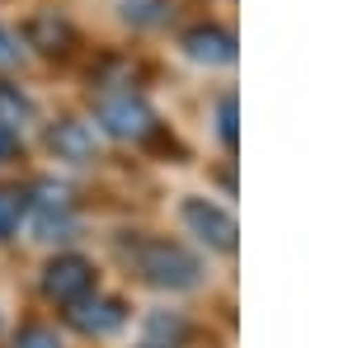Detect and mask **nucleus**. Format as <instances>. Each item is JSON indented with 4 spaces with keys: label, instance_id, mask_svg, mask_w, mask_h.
<instances>
[{
    "label": "nucleus",
    "instance_id": "2eb2a0df",
    "mask_svg": "<svg viewBox=\"0 0 353 348\" xmlns=\"http://www.w3.org/2000/svg\"><path fill=\"white\" fill-rule=\"evenodd\" d=\"M19 57H24V48H19V38H14L10 28L0 24V66H14Z\"/></svg>",
    "mask_w": 353,
    "mask_h": 348
},
{
    "label": "nucleus",
    "instance_id": "39448f33",
    "mask_svg": "<svg viewBox=\"0 0 353 348\" xmlns=\"http://www.w3.org/2000/svg\"><path fill=\"white\" fill-rule=\"evenodd\" d=\"M184 226H189L198 240L208 245V249H217V254H231L236 249V216L217 207V203H208V198H184Z\"/></svg>",
    "mask_w": 353,
    "mask_h": 348
},
{
    "label": "nucleus",
    "instance_id": "f8f14e48",
    "mask_svg": "<svg viewBox=\"0 0 353 348\" xmlns=\"http://www.w3.org/2000/svg\"><path fill=\"white\" fill-rule=\"evenodd\" d=\"M123 14L137 24H161L165 19V0H123Z\"/></svg>",
    "mask_w": 353,
    "mask_h": 348
},
{
    "label": "nucleus",
    "instance_id": "7ed1b4c3",
    "mask_svg": "<svg viewBox=\"0 0 353 348\" xmlns=\"http://www.w3.org/2000/svg\"><path fill=\"white\" fill-rule=\"evenodd\" d=\"M33 221V231L43 236V240H66L71 231H76V207H71V193L66 184H57V179H38V184L28 188V198L19 203Z\"/></svg>",
    "mask_w": 353,
    "mask_h": 348
},
{
    "label": "nucleus",
    "instance_id": "9d476101",
    "mask_svg": "<svg viewBox=\"0 0 353 348\" xmlns=\"http://www.w3.org/2000/svg\"><path fill=\"white\" fill-rule=\"evenodd\" d=\"M28 118H33V99H28V94L19 90V85L0 81V123L19 132V127H24Z\"/></svg>",
    "mask_w": 353,
    "mask_h": 348
},
{
    "label": "nucleus",
    "instance_id": "0eeeda50",
    "mask_svg": "<svg viewBox=\"0 0 353 348\" xmlns=\"http://www.w3.org/2000/svg\"><path fill=\"white\" fill-rule=\"evenodd\" d=\"M24 43L43 57H66L76 48V28L57 10H38V14H28V24H24Z\"/></svg>",
    "mask_w": 353,
    "mask_h": 348
},
{
    "label": "nucleus",
    "instance_id": "dca6fc26",
    "mask_svg": "<svg viewBox=\"0 0 353 348\" xmlns=\"http://www.w3.org/2000/svg\"><path fill=\"white\" fill-rule=\"evenodd\" d=\"M14 151H19V132H14V127H5V123H0V161H10V156H14Z\"/></svg>",
    "mask_w": 353,
    "mask_h": 348
},
{
    "label": "nucleus",
    "instance_id": "f3484780",
    "mask_svg": "<svg viewBox=\"0 0 353 348\" xmlns=\"http://www.w3.org/2000/svg\"><path fill=\"white\" fill-rule=\"evenodd\" d=\"M146 348H161V344H146Z\"/></svg>",
    "mask_w": 353,
    "mask_h": 348
},
{
    "label": "nucleus",
    "instance_id": "20e7f679",
    "mask_svg": "<svg viewBox=\"0 0 353 348\" xmlns=\"http://www.w3.org/2000/svg\"><path fill=\"white\" fill-rule=\"evenodd\" d=\"M94 292V264L85 254H57L43 268V296L57 306H76L81 296Z\"/></svg>",
    "mask_w": 353,
    "mask_h": 348
},
{
    "label": "nucleus",
    "instance_id": "4468645a",
    "mask_svg": "<svg viewBox=\"0 0 353 348\" xmlns=\"http://www.w3.org/2000/svg\"><path fill=\"white\" fill-rule=\"evenodd\" d=\"M217 132L226 141V151H236V99H221L217 108Z\"/></svg>",
    "mask_w": 353,
    "mask_h": 348
},
{
    "label": "nucleus",
    "instance_id": "1a4fd4ad",
    "mask_svg": "<svg viewBox=\"0 0 353 348\" xmlns=\"http://www.w3.org/2000/svg\"><path fill=\"white\" fill-rule=\"evenodd\" d=\"M184 52L193 61H203V66H231L236 61V38L217 24H198L184 33Z\"/></svg>",
    "mask_w": 353,
    "mask_h": 348
},
{
    "label": "nucleus",
    "instance_id": "f257e3e1",
    "mask_svg": "<svg viewBox=\"0 0 353 348\" xmlns=\"http://www.w3.org/2000/svg\"><path fill=\"white\" fill-rule=\"evenodd\" d=\"M128 259L141 273V283H151L161 292H189V287H198V278H203V264L193 259L189 249L174 245V240H161V236H137L128 245Z\"/></svg>",
    "mask_w": 353,
    "mask_h": 348
},
{
    "label": "nucleus",
    "instance_id": "6e6552de",
    "mask_svg": "<svg viewBox=\"0 0 353 348\" xmlns=\"http://www.w3.org/2000/svg\"><path fill=\"white\" fill-rule=\"evenodd\" d=\"M48 146H52L57 161H71V165H90L99 156V141H94V127L90 123H76V118H61L48 127Z\"/></svg>",
    "mask_w": 353,
    "mask_h": 348
},
{
    "label": "nucleus",
    "instance_id": "9b49d317",
    "mask_svg": "<svg viewBox=\"0 0 353 348\" xmlns=\"http://www.w3.org/2000/svg\"><path fill=\"white\" fill-rule=\"evenodd\" d=\"M14 348H61V339H57V329H48V325H19Z\"/></svg>",
    "mask_w": 353,
    "mask_h": 348
},
{
    "label": "nucleus",
    "instance_id": "423d86ee",
    "mask_svg": "<svg viewBox=\"0 0 353 348\" xmlns=\"http://www.w3.org/2000/svg\"><path fill=\"white\" fill-rule=\"evenodd\" d=\"M123 320H128V311L118 296H81L76 306H66V325L81 329L85 339H104L113 329H123Z\"/></svg>",
    "mask_w": 353,
    "mask_h": 348
},
{
    "label": "nucleus",
    "instance_id": "ddd939ff",
    "mask_svg": "<svg viewBox=\"0 0 353 348\" xmlns=\"http://www.w3.org/2000/svg\"><path fill=\"white\" fill-rule=\"evenodd\" d=\"M19 216H24V207H19V198L0 188V240H10V236L19 231Z\"/></svg>",
    "mask_w": 353,
    "mask_h": 348
},
{
    "label": "nucleus",
    "instance_id": "f03ea898",
    "mask_svg": "<svg viewBox=\"0 0 353 348\" xmlns=\"http://www.w3.org/2000/svg\"><path fill=\"white\" fill-rule=\"evenodd\" d=\"M94 123H99V132L118 136V141H151L161 132L156 108L146 104L137 90H104L94 99Z\"/></svg>",
    "mask_w": 353,
    "mask_h": 348
}]
</instances>
